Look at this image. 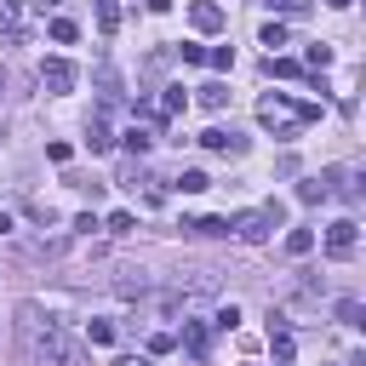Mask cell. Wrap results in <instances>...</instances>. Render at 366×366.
<instances>
[{
    "instance_id": "1",
    "label": "cell",
    "mask_w": 366,
    "mask_h": 366,
    "mask_svg": "<svg viewBox=\"0 0 366 366\" xmlns=\"http://www.w3.org/2000/svg\"><path fill=\"white\" fill-rule=\"evenodd\" d=\"M257 120H263L274 137H297V103H292L286 92H269V97L257 103Z\"/></svg>"
},
{
    "instance_id": "2",
    "label": "cell",
    "mask_w": 366,
    "mask_h": 366,
    "mask_svg": "<svg viewBox=\"0 0 366 366\" xmlns=\"http://www.w3.org/2000/svg\"><path fill=\"white\" fill-rule=\"evenodd\" d=\"M229 229H234V234H240L246 246H263V240H269V234L280 229V206H257V212H240V217H234Z\"/></svg>"
},
{
    "instance_id": "3",
    "label": "cell",
    "mask_w": 366,
    "mask_h": 366,
    "mask_svg": "<svg viewBox=\"0 0 366 366\" xmlns=\"http://www.w3.org/2000/svg\"><path fill=\"white\" fill-rule=\"evenodd\" d=\"M355 246H360V223H355V217H337V223H326V257H332V263L355 257Z\"/></svg>"
},
{
    "instance_id": "4",
    "label": "cell",
    "mask_w": 366,
    "mask_h": 366,
    "mask_svg": "<svg viewBox=\"0 0 366 366\" xmlns=\"http://www.w3.org/2000/svg\"><path fill=\"white\" fill-rule=\"evenodd\" d=\"M0 40L11 46L29 40V0H0Z\"/></svg>"
},
{
    "instance_id": "5",
    "label": "cell",
    "mask_w": 366,
    "mask_h": 366,
    "mask_svg": "<svg viewBox=\"0 0 366 366\" xmlns=\"http://www.w3.org/2000/svg\"><path fill=\"white\" fill-rule=\"evenodd\" d=\"M40 86H46L51 97L74 92V63H69V57H46V63H40Z\"/></svg>"
},
{
    "instance_id": "6",
    "label": "cell",
    "mask_w": 366,
    "mask_h": 366,
    "mask_svg": "<svg viewBox=\"0 0 366 366\" xmlns=\"http://www.w3.org/2000/svg\"><path fill=\"white\" fill-rule=\"evenodd\" d=\"M189 23H194L200 34H217V29H223V6H217V0H194V6H189Z\"/></svg>"
},
{
    "instance_id": "7",
    "label": "cell",
    "mask_w": 366,
    "mask_h": 366,
    "mask_svg": "<svg viewBox=\"0 0 366 366\" xmlns=\"http://www.w3.org/2000/svg\"><path fill=\"white\" fill-rule=\"evenodd\" d=\"M200 143H206L212 154H240V149H246V137H234V132H223V126H212V132H200Z\"/></svg>"
},
{
    "instance_id": "8",
    "label": "cell",
    "mask_w": 366,
    "mask_h": 366,
    "mask_svg": "<svg viewBox=\"0 0 366 366\" xmlns=\"http://www.w3.org/2000/svg\"><path fill=\"white\" fill-rule=\"evenodd\" d=\"M183 343H189V355H194V360H206V355H212V332H206L200 320H183Z\"/></svg>"
},
{
    "instance_id": "9",
    "label": "cell",
    "mask_w": 366,
    "mask_h": 366,
    "mask_svg": "<svg viewBox=\"0 0 366 366\" xmlns=\"http://www.w3.org/2000/svg\"><path fill=\"white\" fill-rule=\"evenodd\" d=\"M183 103H189V92H183V86H166V92H160V103H154V120L183 114Z\"/></svg>"
},
{
    "instance_id": "10",
    "label": "cell",
    "mask_w": 366,
    "mask_h": 366,
    "mask_svg": "<svg viewBox=\"0 0 366 366\" xmlns=\"http://www.w3.org/2000/svg\"><path fill=\"white\" fill-rule=\"evenodd\" d=\"M120 143H126V149H132V154H143V149H149V143H154V132H149V126H143V120H132V126H126V132H120Z\"/></svg>"
},
{
    "instance_id": "11",
    "label": "cell",
    "mask_w": 366,
    "mask_h": 366,
    "mask_svg": "<svg viewBox=\"0 0 366 366\" xmlns=\"http://www.w3.org/2000/svg\"><path fill=\"white\" fill-rule=\"evenodd\" d=\"M315 252V229H292L286 234V257H309Z\"/></svg>"
},
{
    "instance_id": "12",
    "label": "cell",
    "mask_w": 366,
    "mask_h": 366,
    "mask_svg": "<svg viewBox=\"0 0 366 366\" xmlns=\"http://www.w3.org/2000/svg\"><path fill=\"white\" fill-rule=\"evenodd\" d=\"M326 194H332V183H326V177H303V183H297V200H309V206H315V200H326Z\"/></svg>"
},
{
    "instance_id": "13",
    "label": "cell",
    "mask_w": 366,
    "mask_h": 366,
    "mask_svg": "<svg viewBox=\"0 0 366 366\" xmlns=\"http://www.w3.org/2000/svg\"><path fill=\"white\" fill-rule=\"evenodd\" d=\"M109 143H114V137H109V126H103V120H92V126H86V149H92V154H103Z\"/></svg>"
},
{
    "instance_id": "14",
    "label": "cell",
    "mask_w": 366,
    "mask_h": 366,
    "mask_svg": "<svg viewBox=\"0 0 366 366\" xmlns=\"http://www.w3.org/2000/svg\"><path fill=\"white\" fill-rule=\"evenodd\" d=\"M177 189H183V194H200V189H212V177H206L200 166H189V172L177 177Z\"/></svg>"
},
{
    "instance_id": "15",
    "label": "cell",
    "mask_w": 366,
    "mask_h": 366,
    "mask_svg": "<svg viewBox=\"0 0 366 366\" xmlns=\"http://www.w3.org/2000/svg\"><path fill=\"white\" fill-rule=\"evenodd\" d=\"M97 29H103V34H114V29H120V6H114V0H103V6H97Z\"/></svg>"
},
{
    "instance_id": "16",
    "label": "cell",
    "mask_w": 366,
    "mask_h": 366,
    "mask_svg": "<svg viewBox=\"0 0 366 366\" xmlns=\"http://www.w3.org/2000/svg\"><path fill=\"white\" fill-rule=\"evenodd\" d=\"M269 74H280V80H297V74H303V63H292V57H269Z\"/></svg>"
},
{
    "instance_id": "17",
    "label": "cell",
    "mask_w": 366,
    "mask_h": 366,
    "mask_svg": "<svg viewBox=\"0 0 366 366\" xmlns=\"http://www.w3.org/2000/svg\"><path fill=\"white\" fill-rule=\"evenodd\" d=\"M200 103H206V109H223V103H229V86H217V80L200 86Z\"/></svg>"
},
{
    "instance_id": "18",
    "label": "cell",
    "mask_w": 366,
    "mask_h": 366,
    "mask_svg": "<svg viewBox=\"0 0 366 366\" xmlns=\"http://www.w3.org/2000/svg\"><path fill=\"white\" fill-rule=\"evenodd\" d=\"M103 229H109V234H132V229H137V217H132V212H109V223H103Z\"/></svg>"
},
{
    "instance_id": "19",
    "label": "cell",
    "mask_w": 366,
    "mask_h": 366,
    "mask_svg": "<svg viewBox=\"0 0 366 366\" xmlns=\"http://www.w3.org/2000/svg\"><path fill=\"white\" fill-rule=\"evenodd\" d=\"M74 34H80V29H74V23H69V17H51V40H57V46H69V40H74Z\"/></svg>"
},
{
    "instance_id": "20",
    "label": "cell",
    "mask_w": 366,
    "mask_h": 366,
    "mask_svg": "<svg viewBox=\"0 0 366 366\" xmlns=\"http://www.w3.org/2000/svg\"><path fill=\"white\" fill-rule=\"evenodd\" d=\"M303 63H309V69H326V63H332V46H320V40H315V46L303 51Z\"/></svg>"
},
{
    "instance_id": "21",
    "label": "cell",
    "mask_w": 366,
    "mask_h": 366,
    "mask_svg": "<svg viewBox=\"0 0 366 366\" xmlns=\"http://www.w3.org/2000/svg\"><path fill=\"white\" fill-rule=\"evenodd\" d=\"M194 234H229V217H200V223H189Z\"/></svg>"
},
{
    "instance_id": "22",
    "label": "cell",
    "mask_w": 366,
    "mask_h": 366,
    "mask_svg": "<svg viewBox=\"0 0 366 366\" xmlns=\"http://www.w3.org/2000/svg\"><path fill=\"white\" fill-rule=\"evenodd\" d=\"M86 343H114V326H109V320H92V326H86Z\"/></svg>"
},
{
    "instance_id": "23",
    "label": "cell",
    "mask_w": 366,
    "mask_h": 366,
    "mask_svg": "<svg viewBox=\"0 0 366 366\" xmlns=\"http://www.w3.org/2000/svg\"><path fill=\"white\" fill-rule=\"evenodd\" d=\"M263 46H269V57H274V46H286V23H269V29H263Z\"/></svg>"
},
{
    "instance_id": "24",
    "label": "cell",
    "mask_w": 366,
    "mask_h": 366,
    "mask_svg": "<svg viewBox=\"0 0 366 366\" xmlns=\"http://www.w3.org/2000/svg\"><path fill=\"white\" fill-rule=\"evenodd\" d=\"M206 63H212V69H234V51H229V46H212Z\"/></svg>"
},
{
    "instance_id": "25",
    "label": "cell",
    "mask_w": 366,
    "mask_h": 366,
    "mask_svg": "<svg viewBox=\"0 0 366 366\" xmlns=\"http://www.w3.org/2000/svg\"><path fill=\"white\" fill-rule=\"evenodd\" d=\"M337 320H343V326H360V303L343 297V303H337Z\"/></svg>"
},
{
    "instance_id": "26",
    "label": "cell",
    "mask_w": 366,
    "mask_h": 366,
    "mask_svg": "<svg viewBox=\"0 0 366 366\" xmlns=\"http://www.w3.org/2000/svg\"><path fill=\"white\" fill-rule=\"evenodd\" d=\"M269 11H286V17H297V11H309V0H263Z\"/></svg>"
},
{
    "instance_id": "27",
    "label": "cell",
    "mask_w": 366,
    "mask_h": 366,
    "mask_svg": "<svg viewBox=\"0 0 366 366\" xmlns=\"http://www.w3.org/2000/svg\"><path fill=\"white\" fill-rule=\"evenodd\" d=\"M212 320H217V326H223V332H229V326H240V309H234V303H223V309H217V315H212Z\"/></svg>"
},
{
    "instance_id": "28",
    "label": "cell",
    "mask_w": 366,
    "mask_h": 366,
    "mask_svg": "<svg viewBox=\"0 0 366 366\" xmlns=\"http://www.w3.org/2000/svg\"><path fill=\"white\" fill-rule=\"evenodd\" d=\"M69 154H74L69 143H46V160H57V166H69Z\"/></svg>"
},
{
    "instance_id": "29",
    "label": "cell",
    "mask_w": 366,
    "mask_h": 366,
    "mask_svg": "<svg viewBox=\"0 0 366 366\" xmlns=\"http://www.w3.org/2000/svg\"><path fill=\"white\" fill-rule=\"evenodd\" d=\"M172 343H177L172 332H154V337H149V349H154V355H172Z\"/></svg>"
},
{
    "instance_id": "30",
    "label": "cell",
    "mask_w": 366,
    "mask_h": 366,
    "mask_svg": "<svg viewBox=\"0 0 366 366\" xmlns=\"http://www.w3.org/2000/svg\"><path fill=\"white\" fill-rule=\"evenodd\" d=\"M6 234H11V217H6V212H0V240H6Z\"/></svg>"
},
{
    "instance_id": "31",
    "label": "cell",
    "mask_w": 366,
    "mask_h": 366,
    "mask_svg": "<svg viewBox=\"0 0 366 366\" xmlns=\"http://www.w3.org/2000/svg\"><path fill=\"white\" fill-rule=\"evenodd\" d=\"M114 366H149V360H132V355H126V360H114Z\"/></svg>"
},
{
    "instance_id": "32",
    "label": "cell",
    "mask_w": 366,
    "mask_h": 366,
    "mask_svg": "<svg viewBox=\"0 0 366 366\" xmlns=\"http://www.w3.org/2000/svg\"><path fill=\"white\" fill-rule=\"evenodd\" d=\"M326 6H337V11H343V6H355V0H326Z\"/></svg>"
},
{
    "instance_id": "33",
    "label": "cell",
    "mask_w": 366,
    "mask_h": 366,
    "mask_svg": "<svg viewBox=\"0 0 366 366\" xmlns=\"http://www.w3.org/2000/svg\"><path fill=\"white\" fill-rule=\"evenodd\" d=\"M40 6H63V0H40Z\"/></svg>"
},
{
    "instance_id": "34",
    "label": "cell",
    "mask_w": 366,
    "mask_h": 366,
    "mask_svg": "<svg viewBox=\"0 0 366 366\" xmlns=\"http://www.w3.org/2000/svg\"><path fill=\"white\" fill-rule=\"evenodd\" d=\"M0 92H6V80H0Z\"/></svg>"
}]
</instances>
